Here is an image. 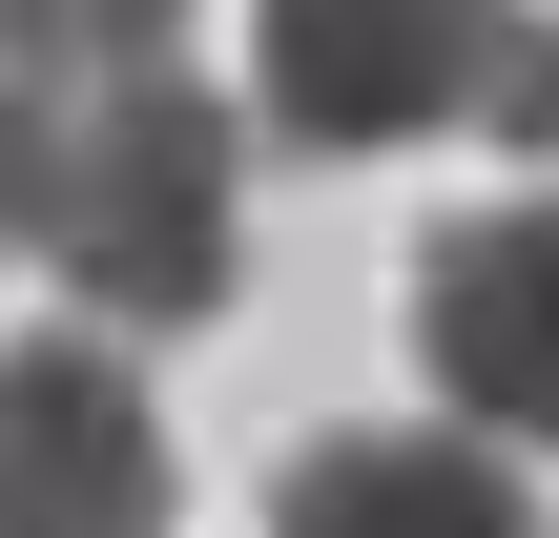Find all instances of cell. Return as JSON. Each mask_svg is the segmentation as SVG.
Wrapping results in <instances>:
<instances>
[{"instance_id": "277c9868", "label": "cell", "mask_w": 559, "mask_h": 538, "mask_svg": "<svg viewBox=\"0 0 559 538\" xmlns=\"http://www.w3.org/2000/svg\"><path fill=\"white\" fill-rule=\"evenodd\" d=\"M0 538H166V415H145L124 332L0 352Z\"/></svg>"}, {"instance_id": "8992f818", "label": "cell", "mask_w": 559, "mask_h": 538, "mask_svg": "<svg viewBox=\"0 0 559 538\" xmlns=\"http://www.w3.org/2000/svg\"><path fill=\"white\" fill-rule=\"evenodd\" d=\"M187 62V0H0V83H145Z\"/></svg>"}, {"instance_id": "6da1fadb", "label": "cell", "mask_w": 559, "mask_h": 538, "mask_svg": "<svg viewBox=\"0 0 559 538\" xmlns=\"http://www.w3.org/2000/svg\"><path fill=\"white\" fill-rule=\"evenodd\" d=\"M249 249V124L145 62V83H41V270L104 332H207Z\"/></svg>"}, {"instance_id": "7a4b0ae2", "label": "cell", "mask_w": 559, "mask_h": 538, "mask_svg": "<svg viewBox=\"0 0 559 538\" xmlns=\"http://www.w3.org/2000/svg\"><path fill=\"white\" fill-rule=\"evenodd\" d=\"M415 373L456 394V435L559 456V166L415 249Z\"/></svg>"}, {"instance_id": "5b68a950", "label": "cell", "mask_w": 559, "mask_h": 538, "mask_svg": "<svg viewBox=\"0 0 559 538\" xmlns=\"http://www.w3.org/2000/svg\"><path fill=\"white\" fill-rule=\"evenodd\" d=\"M270 538H539L498 435H311L270 477Z\"/></svg>"}, {"instance_id": "3957f363", "label": "cell", "mask_w": 559, "mask_h": 538, "mask_svg": "<svg viewBox=\"0 0 559 538\" xmlns=\"http://www.w3.org/2000/svg\"><path fill=\"white\" fill-rule=\"evenodd\" d=\"M477 41H498V0H249L270 145H332V166L436 145V124L477 104Z\"/></svg>"}, {"instance_id": "52a82bcc", "label": "cell", "mask_w": 559, "mask_h": 538, "mask_svg": "<svg viewBox=\"0 0 559 538\" xmlns=\"http://www.w3.org/2000/svg\"><path fill=\"white\" fill-rule=\"evenodd\" d=\"M498 166H559V0H498V41H477V104H456Z\"/></svg>"}]
</instances>
